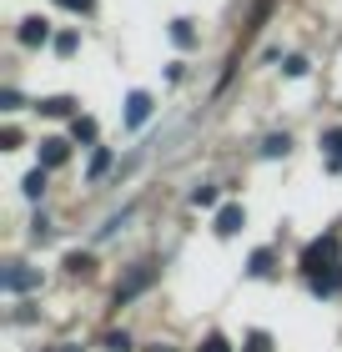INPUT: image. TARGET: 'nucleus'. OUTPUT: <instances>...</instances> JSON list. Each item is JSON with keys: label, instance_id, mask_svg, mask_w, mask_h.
<instances>
[{"label": "nucleus", "instance_id": "dca6fc26", "mask_svg": "<svg viewBox=\"0 0 342 352\" xmlns=\"http://www.w3.org/2000/svg\"><path fill=\"white\" fill-rule=\"evenodd\" d=\"M287 146H292L287 136H267V141H262V156H287Z\"/></svg>", "mask_w": 342, "mask_h": 352}, {"label": "nucleus", "instance_id": "f257e3e1", "mask_svg": "<svg viewBox=\"0 0 342 352\" xmlns=\"http://www.w3.org/2000/svg\"><path fill=\"white\" fill-rule=\"evenodd\" d=\"M328 267H337V236L332 232L302 247V272H307V277H317V272H328Z\"/></svg>", "mask_w": 342, "mask_h": 352}, {"label": "nucleus", "instance_id": "c85d7f7f", "mask_svg": "<svg viewBox=\"0 0 342 352\" xmlns=\"http://www.w3.org/2000/svg\"><path fill=\"white\" fill-rule=\"evenodd\" d=\"M61 352H76V347H61Z\"/></svg>", "mask_w": 342, "mask_h": 352}, {"label": "nucleus", "instance_id": "9b49d317", "mask_svg": "<svg viewBox=\"0 0 342 352\" xmlns=\"http://www.w3.org/2000/svg\"><path fill=\"white\" fill-rule=\"evenodd\" d=\"M252 277H272V247H257L252 252V262H247Z\"/></svg>", "mask_w": 342, "mask_h": 352}, {"label": "nucleus", "instance_id": "2eb2a0df", "mask_svg": "<svg viewBox=\"0 0 342 352\" xmlns=\"http://www.w3.org/2000/svg\"><path fill=\"white\" fill-rule=\"evenodd\" d=\"M171 41H176V45H197V30H191V21H171Z\"/></svg>", "mask_w": 342, "mask_h": 352}, {"label": "nucleus", "instance_id": "9d476101", "mask_svg": "<svg viewBox=\"0 0 342 352\" xmlns=\"http://www.w3.org/2000/svg\"><path fill=\"white\" fill-rule=\"evenodd\" d=\"M71 111H76L71 96H45L41 101V116H71Z\"/></svg>", "mask_w": 342, "mask_h": 352}, {"label": "nucleus", "instance_id": "b1692460", "mask_svg": "<svg viewBox=\"0 0 342 352\" xmlns=\"http://www.w3.org/2000/svg\"><path fill=\"white\" fill-rule=\"evenodd\" d=\"M106 347H111V352H126V347H131V338H126V332H111Z\"/></svg>", "mask_w": 342, "mask_h": 352}, {"label": "nucleus", "instance_id": "6ab92c4d", "mask_svg": "<svg viewBox=\"0 0 342 352\" xmlns=\"http://www.w3.org/2000/svg\"><path fill=\"white\" fill-rule=\"evenodd\" d=\"M197 352H232V342H226V338H222V332H211V338H206V342H202Z\"/></svg>", "mask_w": 342, "mask_h": 352}, {"label": "nucleus", "instance_id": "412c9836", "mask_svg": "<svg viewBox=\"0 0 342 352\" xmlns=\"http://www.w3.org/2000/svg\"><path fill=\"white\" fill-rule=\"evenodd\" d=\"M282 71H287V76H307V60H302V56H287Z\"/></svg>", "mask_w": 342, "mask_h": 352}, {"label": "nucleus", "instance_id": "20e7f679", "mask_svg": "<svg viewBox=\"0 0 342 352\" xmlns=\"http://www.w3.org/2000/svg\"><path fill=\"white\" fill-rule=\"evenodd\" d=\"M211 227H217V236H237L242 227H247V212H242L237 201H226L222 212H217V221H211Z\"/></svg>", "mask_w": 342, "mask_h": 352}, {"label": "nucleus", "instance_id": "f03ea898", "mask_svg": "<svg viewBox=\"0 0 342 352\" xmlns=\"http://www.w3.org/2000/svg\"><path fill=\"white\" fill-rule=\"evenodd\" d=\"M151 282H156V267H151V262H141V267L131 272V277H126V282L116 287V307H126L131 297H141V292H146Z\"/></svg>", "mask_w": 342, "mask_h": 352}, {"label": "nucleus", "instance_id": "a878e982", "mask_svg": "<svg viewBox=\"0 0 342 352\" xmlns=\"http://www.w3.org/2000/svg\"><path fill=\"white\" fill-rule=\"evenodd\" d=\"M30 236H41V242H45V236H51V221L36 217V221H30Z\"/></svg>", "mask_w": 342, "mask_h": 352}, {"label": "nucleus", "instance_id": "39448f33", "mask_svg": "<svg viewBox=\"0 0 342 352\" xmlns=\"http://www.w3.org/2000/svg\"><path fill=\"white\" fill-rule=\"evenodd\" d=\"M66 156H71V141H61V136H51V141H41V166H45V171L66 166Z\"/></svg>", "mask_w": 342, "mask_h": 352}, {"label": "nucleus", "instance_id": "a211bd4d", "mask_svg": "<svg viewBox=\"0 0 342 352\" xmlns=\"http://www.w3.org/2000/svg\"><path fill=\"white\" fill-rule=\"evenodd\" d=\"M191 206H217V186H197L191 191Z\"/></svg>", "mask_w": 342, "mask_h": 352}, {"label": "nucleus", "instance_id": "f3484780", "mask_svg": "<svg viewBox=\"0 0 342 352\" xmlns=\"http://www.w3.org/2000/svg\"><path fill=\"white\" fill-rule=\"evenodd\" d=\"M242 352H272V338H267V332H247V347H242Z\"/></svg>", "mask_w": 342, "mask_h": 352}, {"label": "nucleus", "instance_id": "bb28decb", "mask_svg": "<svg viewBox=\"0 0 342 352\" xmlns=\"http://www.w3.org/2000/svg\"><path fill=\"white\" fill-rule=\"evenodd\" d=\"M56 51H61V56H71V51H76V36H71V30H66V36H56Z\"/></svg>", "mask_w": 342, "mask_h": 352}, {"label": "nucleus", "instance_id": "cd10ccee", "mask_svg": "<svg viewBox=\"0 0 342 352\" xmlns=\"http://www.w3.org/2000/svg\"><path fill=\"white\" fill-rule=\"evenodd\" d=\"M151 352H167V347H151Z\"/></svg>", "mask_w": 342, "mask_h": 352}, {"label": "nucleus", "instance_id": "7ed1b4c3", "mask_svg": "<svg viewBox=\"0 0 342 352\" xmlns=\"http://www.w3.org/2000/svg\"><path fill=\"white\" fill-rule=\"evenodd\" d=\"M36 282H41V272H30V267H21V262H10L6 272H0V287H6V292H30Z\"/></svg>", "mask_w": 342, "mask_h": 352}, {"label": "nucleus", "instance_id": "5701e85b", "mask_svg": "<svg viewBox=\"0 0 342 352\" xmlns=\"http://www.w3.org/2000/svg\"><path fill=\"white\" fill-rule=\"evenodd\" d=\"M56 6H66V10H76V15H91L96 0H56Z\"/></svg>", "mask_w": 342, "mask_h": 352}, {"label": "nucleus", "instance_id": "6e6552de", "mask_svg": "<svg viewBox=\"0 0 342 352\" xmlns=\"http://www.w3.org/2000/svg\"><path fill=\"white\" fill-rule=\"evenodd\" d=\"M146 116H151V96H146V91H131V96H126V126H141Z\"/></svg>", "mask_w": 342, "mask_h": 352}, {"label": "nucleus", "instance_id": "1a4fd4ad", "mask_svg": "<svg viewBox=\"0 0 342 352\" xmlns=\"http://www.w3.org/2000/svg\"><path fill=\"white\" fill-rule=\"evenodd\" d=\"M322 151H328V162L342 171V126H332V131H322Z\"/></svg>", "mask_w": 342, "mask_h": 352}, {"label": "nucleus", "instance_id": "423d86ee", "mask_svg": "<svg viewBox=\"0 0 342 352\" xmlns=\"http://www.w3.org/2000/svg\"><path fill=\"white\" fill-rule=\"evenodd\" d=\"M15 36H21V45H45V41H51V21L30 15V21H21V30H15Z\"/></svg>", "mask_w": 342, "mask_h": 352}, {"label": "nucleus", "instance_id": "0eeeda50", "mask_svg": "<svg viewBox=\"0 0 342 352\" xmlns=\"http://www.w3.org/2000/svg\"><path fill=\"white\" fill-rule=\"evenodd\" d=\"M307 287H312L317 297H332V292H342V262H337V267H328V272H317V277H307Z\"/></svg>", "mask_w": 342, "mask_h": 352}, {"label": "nucleus", "instance_id": "ddd939ff", "mask_svg": "<svg viewBox=\"0 0 342 352\" xmlns=\"http://www.w3.org/2000/svg\"><path fill=\"white\" fill-rule=\"evenodd\" d=\"M66 272H76V277H91V272H96V257H91V252H71V257H66Z\"/></svg>", "mask_w": 342, "mask_h": 352}, {"label": "nucleus", "instance_id": "393cba45", "mask_svg": "<svg viewBox=\"0 0 342 352\" xmlns=\"http://www.w3.org/2000/svg\"><path fill=\"white\" fill-rule=\"evenodd\" d=\"M0 111H21V96H15V91H0Z\"/></svg>", "mask_w": 342, "mask_h": 352}, {"label": "nucleus", "instance_id": "4be33fe9", "mask_svg": "<svg viewBox=\"0 0 342 352\" xmlns=\"http://www.w3.org/2000/svg\"><path fill=\"white\" fill-rule=\"evenodd\" d=\"M0 146L15 151V146H21V131H15V126H6V131H0Z\"/></svg>", "mask_w": 342, "mask_h": 352}, {"label": "nucleus", "instance_id": "4468645a", "mask_svg": "<svg viewBox=\"0 0 342 352\" xmlns=\"http://www.w3.org/2000/svg\"><path fill=\"white\" fill-rule=\"evenodd\" d=\"M21 191H25V197H30V201H36V197H41V191H45V166H36V171H30V176H25V182H21Z\"/></svg>", "mask_w": 342, "mask_h": 352}, {"label": "nucleus", "instance_id": "f8f14e48", "mask_svg": "<svg viewBox=\"0 0 342 352\" xmlns=\"http://www.w3.org/2000/svg\"><path fill=\"white\" fill-rule=\"evenodd\" d=\"M71 141L91 146V141H96V121H91V116H76V121H71Z\"/></svg>", "mask_w": 342, "mask_h": 352}, {"label": "nucleus", "instance_id": "aec40b11", "mask_svg": "<svg viewBox=\"0 0 342 352\" xmlns=\"http://www.w3.org/2000/svg\"><path fill=\"white\" fill-rule=\"evenodd\" d=\"M106 166H111V151L101 146V151H96V156H91V182H96V176H101Z\"/></svg>", "mask_w": 342, "mask_h": 352}]
</instances>
